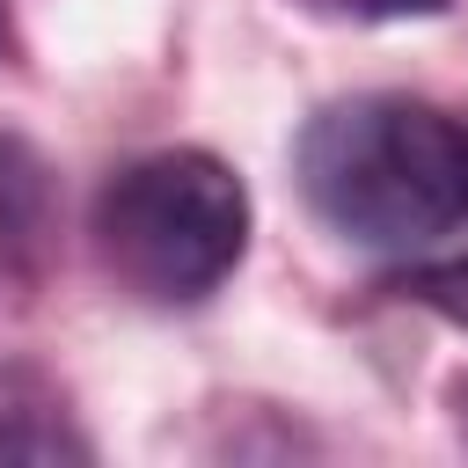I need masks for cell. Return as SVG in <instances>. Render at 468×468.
<instances>
[{
  "instance_id": "obj_3",
  "label": "cell",
  "mask_w": 468,
  "mask_h": 468,
  "mask_svg": "<svg viewBox=\"0 0 468 468\" xmlns=\"http://www.w3.org/2000/svg\"><path fill=\"white\" fill-rule=\"evenodd\" d=\"M402 292H410V300H424V307H439L446 322H461V329H468V263L410 271V278H402Z\"/></svg>"
},
{
  "instance_id": "obj_1",
  "label": "cell",
  "mask_w": 468,
  "mask_h": 468,
  "mask_svg": "<svg viewBox=\"0 0 468 468\" xmlns=\"http://www.w3.org/2000/svg\"><path fill=\"white\" fill-rule=\"evenodd\" d=\"M307 205L366 249H424L468 219V132L410 95L329 102L300 132Z\"/></svg>"
},
{
  "instance_id": "obj_5",
  "label": "cell",
  "mask_w": 468,
  "mask_h": 468,
  "mask_svg": "<svg viewBox=\"0 0 468 468\" xmlns=\"http://www.w3.org/2000/svg\"><path fill=\"white\" fill-rule=\"evenodd\" d=\"M0 453H80L73 439H58V431H0Z\"/></svg>"
},
{
  "instance_id": "obj_2",
  "label": "cell",
  "mask_w": 468,
  "mask_h": 468,
  "mask_svg": "<svg viewBox=\"0 0 468 468\" xmlns=\"http://www.w3.org/2000/svg\"><path fill=\"white\" fill-rule=\"evenodd\" d=\"M95 241L146 300H205L249 249V190L197 146L146 154L95 197Z\"/></svg>"
},
{
  "instance_id": "obj_4",
  "label": "cell",
  "mask_w": 468,
  "mask_h": 468,
  "mask_svg": "<svg viewBox=\"0 0 468 468\" xmlns=\"http://www.w3.org/2000/svg\"><path fill=\"white\" fill-rule=\"evenodd\" d=\"M322 7H344V15H439L446 0H322Z\"/></svg>"
}]
</instances>
